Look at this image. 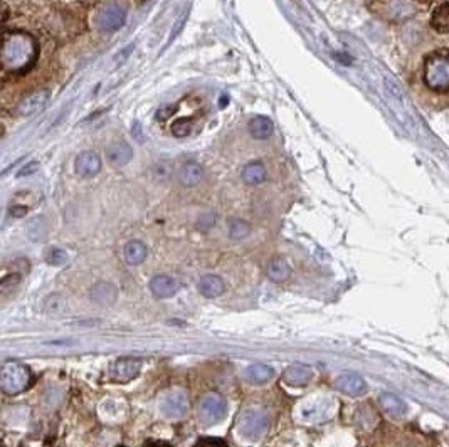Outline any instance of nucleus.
<instances>
[{"instance_id":"nucleus-10","label":"nucleus","mask_w":449,"mask_h":447,"mask_svg":"<svg viewBox=\"0 0 449 447\" xmlns=\"http://www.w3.org/2000/svg\"><path fill=\"white\" fill-rule=\"evenodd\" d=\"M335 387L352 397H360L367 392V384L357 373H343L335 380Z\"/></svg>"},{"instance_id":"nucleus-14","label":"nucleus","mask_w":449,"mask_h":447,"mask_svg":"<svg viewBox=\"0 0 449 447\" xmlns=\"http://www.w3.org/2000/svg\"><path fill=\"white\" fill-rule=\"evenodd\" d=\"M106 157L113 167H125L131 158H133V150H131L128 143L120 141V143H113L106 150Z\"/></svg>"},{"instance_id":"nucleus-9","label":"nucleus","mask_w":449,"mask_h":447,"mask_svg":"<svg viewBox=\"0 0 449 447\" xmlns=\"http://www.w3.org/2000/svg\"><path fill=\"white\" fill-rule=\"evenodd\" d=\"M142 370V360L133 357L120 358L118 361L113 365V377L118 381H130L140 373Z\"/></svg>"},{"instance_id":"nucleus-3","label":"nucleus","mask_w":449,"mask_h":447,"mask_svg":"<svg viewBox=\"0 0 449 447\" xmlns=\"http://www.w3.org/2000/svg\"><path fill=\"white\" fill-rule=\"evenodd\" d=\"M30 372L26 365L7 364L0 368V390L7 395H19L27 390Z\"/></svg>"},{"instance_id":"nucleus-15","label":"nucleus","mask_w":449,"mask_h":447,"mask_svg":"<svg viewBox=\"0 0 449 447\" xmlns=\"http://www.w3.org/2000/svg\"><path fill=\"white\" fill-rule=\"evenodd\" d=\"M91 299L96 304H102V306H110L116 301V296H118V291L113 284L110 283H98L91 288L90 292Z\"/></svg>"},{"instance_id":"nucleus-1","label":"nucleus","mask_w":449,"mask_h":447,"mask_svg":"<svg viewBox=\"0 0 449 447\" xmlns=\"http://www.w3.org/2000/svg\"><path fill=\"white\" fill-rule=\"evenodd\" d=\"M37 59V42L24 32L0 34V74L19 76L32 68Z\"/></svg>"},{"instance_id":"nucleus-5","label":"nucleus","mask_w":449,"mask_h":447,"mask_svg":"<svg viewBox=\"0 0 449 447\" xmlns=\"http://www.w3.org/2000/svg\"><path fill=\"white\" fill-rule=\"evenodd\" d=\"M227 415V402L220 395H207L199 407V421L202 426H216Z\"/></svg>"},{"instance_id":"nucleus-17","label":"nucleus","mask_w":449,"mask_h":447,"mask_svg":"<svg viewBox=\"0 0 449 447\" xmlns=\"http://www.w3.org/2000/svg\"><path fill=\"white\" fill-rule=\"evenodd\" d=\"M381 406L389 415L392 417H404L408 414V404L401 399V397L394 394H382L379 399Z\"/></svg>"},{"instance_id":"nucleus-29","label":"nucleus","mask_w":449,"mask_h":447,"mask_svg":"<svg viewBox=\"0 0 449 447\" xmlns=\"http://www.w3.org/2000/svg\"><path fill=\"white\" fill-rule=\"evenodd\" d=\"M46 261L51 266H63L66 264V261H68V254H66V250L63 249L52 248L46 252Z\"/></svg>"},{"instance_id":"nucleus-2","label":"nucleus","mask_w":449,"mask_h":447,"mask_svg":"<svg viewBox=\"0 0 449 447\" xmlns=\"http://www.w3.org/2000/svg\"><path fill=\"white\" fill-rule=\"evenodd\" d=\"M424 83L432 91L446 92L449 90V59L446 51L434 52L426 59Z\"/></svg>"},{"instance_id":"nucleus-11","label":"nucleus","mask_w":449,"mask_h":447,"mask_svg":"<svg viewBox=\"0 0 449 447\" xmlns=\"http://www.w3.org/2000/svg\"><path fill=\"white\" fill-rule=\"evenodd\" d=\"M313 379V370L307 365H293L283 373V381L289 387H305Z\"/></svg>"},{"instance_id":"nucleus-35","label":"nucleus","mask_w":449,"mask_h":447,"mask_svg":"<svg viewBox=\"0 0 449 447\" xmlns=\"http://www.w3.org/2000/svg\"><path fill=\"white\" fill-rule=\"evenodd\" d=\"M173 113H175V106L162 108V110L157 113V117H158V119H167V118L172 117Z\"/></svg>"},{"instance_id":"nucleus-24","label":"nucleus","mask_w":449,"mask_h":447,"mask_svg":"<svg viewBox=\"0 0 449 447\" xmlns=\"http://www.w3.org/2000/svg\"><path fill=\"white\" fill-rule=\"evenodd\" d=\"M292 275V268L285 259H274L268 266V277L274 283H283Z\"/></svg>"},{"instance_id":"nucleus-4","label":"nucleus","mask_w":449,"mask_h":447,"mask_svg":"<svg viewBox=\"0 0 449 447\" xmlns=\"http://www.w3.org/2000/svg\"><path fill=\"white\" fill-rule=\"evenodd\" d=\"M269 421L265 412L261 410H247L239 419V434L247 441H259L268 433Z\"/></svg>"},{"instance_id":"nucleus-16","label":"nucleus","mask_w":449,"mask_h":447,"mask_svg":"<svg viewBox=\"0 0 449 447\" xmlns=\"http://www.w3.org/2000/svg\"><path fill=\"white\" fill-rule=\"evenodd\" d=\"M204 168L197 161H185L179 172V180L185 187H195L202 180Z\"/></svg>"},{"instance_id":"nucleus-31","label":"nucleus","mask_w":449,"mask_h":447,"mask_svg":"<svg viewBox=\"0 0 449 447\" xmlns=\"http://www.w3.org/2000/svg\"><path fill=\"white\" fill-rule=\"evenodd\" d=\"M39 167H41V165H39V161H36V160H30L29 163L24 165V167H22L21 170H19V173H17V179H24V177L34 175V173H36V172L39 170Z\"/></svg>"},{"instance_id":"nucleus-27","label":"nucleus","mask_w":449,"mask_h":447,"mask_svg":"<svg viewBox=\"0 0 449 447\" xmlns=\"http://www.w3.org/2000/svg\"><path fill=\"white\" fill-rule=\"evenodd\" d=\"M46 232H48V227H46L44 217H36L29 222L27 226V236H29L32 241H41V239L46 237Z\"/></svg>"},{"instance_id":"nucleus-38","label":"nucleus","mask_w":449,"mask_h":447,"mask_svg":"<svg viewBox=\"0 0 449 447\" xmlns=\"http://www.w3.org/2000/svg\"><path fill=\"white\" fill-rule=\"evenodd\" d=\"M131 49H133V44H131L128 49H123L122 54H120V56H116V61H118V63H120V61H123V59H125V57H128Z\"/></svg>"},{"instance_id":"nucleus-22","label":"nucleus","mask_w":449,"mask_h":447,"mask_svg":"<svg viewBox=\"0 0 449 447\" xmlns=\"http://www.w3.org/2000/svg\"><path fill=\"white\" fill-rule=\"evenodd\" d=\"M146 257V246L140 241H130L125 246V261L131 266L142 264Z\"/></svg>"},{"instance_id":"nucleus-25","label":"nucleus","mask_w":449,"mask_h":447,"mask_svg":"<svg viewBox=\"0 0 449 447\" xmlns=\"http://www.w3.org/2000/svg\"><path fill=\"white\" fill-rule=\"evenodd\" d=\"M431 24L437 32L441 34H446L449 30V6L448 2L441 3L439 7L434 10V14H432V19H431Z\"/></svg>"},{"instance_id":"nucleus-12","label":"nucleus","mask_w":449,"mask_h":447,"mask_svg":"<svg viewBox=\"0 0 449 447\" xmlns=\"http://www.w3.org/2000/svg\"><path fill=\"white\" fill-rule=\"evenodd\" d=\"M150 291H152V295L157 296V298H170V296H173L179 291V283L170 276H155L153 279L150 281Z\"/></svg>"},{"instance_id":"nucleus-23","label":"nucleus","mask_w":449,"mask_h":447,"mask_svg":"<svg viewBox=\"0 0 449 447\" xmlns=\"http://www.w3.org/2000/svg\"><path fill=\"white\" fill-rule=\"evenodd\" d=\"M274 377V370L268 365H253L246 370V379L251 384H266Z\"/></svg>"},{"instance_id":"nucleus-37","label":"nucleus","mask_w":449,"mask_h":447,"mask_svg":"<svg viewBox=\"0 0 449 447\" xmlns=\"http://www.w3.org/2000/svg\"><path fill=\"white\" fill-rule=\"evenodd\" d=\"M7 17H9V9H7L6 3H3L2 0H0V24H3Z\"/></svg>"},{"instance_id":"nucleus-33","label":"nucleus","mask_w":449,"mask_h":447,"mask_svg":"<svg viewBox=\"0 0 449 447\" xmlns=\"http://www.w3.org/2000/svg\"><path fill=\"white\" fill-rule=\"evenodd\" d=\"M170 175V167L167 163H157L153 167V177L158 180H164V179H169Z\"/></svg>"},{"instance_id":"nucleus-26","label":"nucleus","mask_w":449,"mask_h":447,"mask_svg":"<svg viewBox=\"0 0 449 447\" xmlns=\"http://www.w3.org/2000/svg\"><path fill=\"white\" fill-rule=\"evenodd\" d=\"M249 223L241 221V219H232L229 222V237L232 241H242L244 237L249 236Z\"/></svg>"},{"instance_id":"nucleus-7","label":"nucleus","mask_w":449,"mask_h":447,"mask_svg":"<svg viewBox=\"0 0 449 447\" xmlns=\"http://www.w3.org/2000/svg\"><path fill=\"white\" fill-rule=\"evenodd\" d=\"M75 168L77 175L83 177V179H93V177L98 175L99 170H102V158H99L96 152L88 150V152H83L77 155Z\"/></svg>"},{"instance_id":"nucleus-30","label":"nucleus","mask_w":449,"mask_h":447,"mask_svg":"<svg viewBox=\"0 0 449 447\" xmlns=\"http://www.w3.org/2000/svg\"><path fill=\"white\" fill-rule=\"evenodd\" d=\"M192 118H182L177 119L175 123L172 125V133L175 137H187L192 130Z\"/></svg>"},{"instance_id":"nucleus-32","label":"nucleus","mask_w":449,"mask_h":447,"mask_svg":"<svg viewBox=\"0 0 449 447\" xmlns=\"http://www.w3.org/2000/svg\"><path fill=\"white\" fill-rule=\"evenodd\" d=\"M214 223H216V215L214 214H204V215H200V219L197 221V227H199V229H202V230H206V229H211V227L214 226Z\"/></svg>"},{"instance_id":"nucleus-36","label":"nucleus","mask_w":449,"mask_h":447,"mask_svg":"<svg viewBox=\"0 0 449 447\" xmlns=\"http://www.w3.org/2000/svg\"><path fill=\"white\" fill-rule=\"evenodd\" d=\"M195 447H226V444L220 441H214V439H207V441H200Z\"/></svg>"},{"instance_id":"nucleus-18","label":"nucleus","mask_w":449,"mask_h":447,"mask_svg":"<svg viewBox=\"0 0 449 447\" xmlns=\"http://www.w3.org/2000/svg\"><path fill=\"white\" fill-rule=\"evenodd\" d=\"M330 412V406L328 400H318V402L312 404V406H305L300 410V417L305 422H318L321 419H325Z\"/></svg>"},{"instance_id":"nucleus-21","label":"nucleus","mask_w":449,"mask_h":447,"mask_svg":"<svg viewBox=\"0 0 449 447\" xmlns=\"http://www.w3.org/2000/svg\"><path fill=\"white\" fill-rule=\"evenodd\" d=\"M199 291L202 292L206 298H218L224 292V281L219 276H206L200 279Z\"/></svg>"},{"instance_id":"nucleus-39","label":"nucleus","mask_w":449,"mask_h":447,"mask_svg":"<svg viewBox=\"0 0 449 447\" xmlns=\"http://www.w3.org/2000/svg\"><path fill=\"white\" fill-rule=\"evenodd\" d=\"M153 447H170V446H153Z\"/></svg>"},{"instance_id":"nucleus-13","label":"nucleus","mask_w":449,"mask_h":447,"mask_svg":"<svg viewBox=\"0 0 449 447\" xmlns=\"http://www.w3.org/2000/svg\"><path fill=\"white\" fill-rule=\"evenodd\" d=\"M49 98H51V92L49 91H39L27 96L24 101L21 103V106H19V115L21 117H30V115L37 113V111H41L42 108L48 105Z\"/></svg>"},{"instance_id":"nucleus-19","label":"nucleus","mask_w":449,"mask_h":447,"mask_svg":"<svg viewBox=\"0 0 449 447\" xmlns=\"http://www.w3.org/2000/svg\"><path fill=\"white\" fill-rule=\"evenodd\" d=\"M249 133L256 140H266V138H269L274 133L273 121L266 117L253 118L249 123Z\"/></svg>"},{"instance_id":"nucleus-6","label":"nucleus","mask_w":449,"mask_h":447,"mask_svg":"<svg viewBox=\"0 0 449 447\" xmlns=\"http://www.w3.org/2000/svg\"><path fill=\"white\" fill-rule=\"evenodd\" d=\"M126 12L120 6H108L102 9V12L96 17V24L103 32H115L125 26Z\"/></svg>"},{"instance_id":"nucleus-8","label":"nucleus","mask_w":449,"mask_h":447,"mask_svg":"<svg viewBox=\"0 0 449 447\" xmlns=\"http://www.w3.org/2000/svg\"><path fill=\"white\" fill-rule=\"evenodd\" d=\"M189 410L187 397L182 392H173L162 400V412L170 419H182Z\"/></svg>"},{"instance_id":"nucleus-28","label":"nucleus","mask_w":449,"mask_h":447,"mask_svg":"<svg viewBox=\"0 0 449 447\" xmlns=\"http://www.w3.org/2000/svg\"><path fill=\"white\" fill-rule=\"evenodd\" d=\"M66 308V303L61 295H51L44 299V311L51 315H59L63 313Z\"/></svg>"},{"instance_id":"nucleus-20","label":"nucleus","mask_w":449,"mask_h":447,"mask_svg":"<svg viewBox=\"0 0 449 447\" xmlns=\"http://www.w3.org/2000/svg\"><path fill=\"white\" fill-rule=\"evenodd\" d=\"M242 180L247 185H259L266 180V168L261 161H251L242 168Z\"/></svg>"},{"instance_id":"nucleus-34","label":"nucleus","mask_w":449,"mask_h":447,"mask_svg":"<svg viewBox=\"0 0 449 447\" xmlns=\"http://www.w3.org/2000/svg\"><path fill=\"white\" fill-rule=\"evenodd\" d=\"M185 22H187V14L184 15V17L179 19V21H177V24H175V29L172 30V34H170V42H172L173 39H175L177 36H179V32L182 30V27H184Z\"/></svg>"}]
</instances>
